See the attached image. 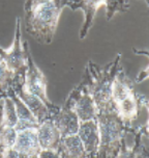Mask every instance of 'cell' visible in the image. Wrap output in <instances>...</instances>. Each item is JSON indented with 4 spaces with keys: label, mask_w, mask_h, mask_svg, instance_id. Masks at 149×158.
Wrapping results in <instances>:
<instances>
[{
    "label": "cell",
    "mask_w": 149,
    "mask_h": 158,
    "mask_svg": "<svg viewBox=\"0 0 149 158\" xmlns=\"http://www.w3.org/2000/svg\"><path fill=\"white\" fill-rule=\"evenodd\" d=\"M65 147L69 154L73 157H79L83 153V145L81 139L76 136H69L65 139Z\"/></svg>",
    "instance_id": "30bf717a"
},
{
    "label": "cell",
    "mask_w": 149,
    "mask_h": 158,
    "mask_svg": "<svg viewBox=\"0 0 149 158\" xmlns=\"http://www.w3.org/2000/svg\"><path fill=\"white\" fill-rule=\"evenodd\" d=\"M118 107H119V111L121 114L125 118H131L136 112V103H135V99L133 95L128 96L123 100L117 102Z\"/></svg>",
    "instance_id": "9c48e42d"
},
{
    "label": "cell",
    "mask_w": 149,
    "mask_h": 158,
    "mask_svg": "<svg viewBox=\"0 0 149 158\" xmlns=\"http://www.w3.org/2000/svg\"><path fill=\"white\" fill-rule=\"evenodd\" d=\"M5 78H6V69L3 64L0 63V84L4 82Z\"/></svg>",
    "instance_id": "8fae6325"
},
{
    "label": "cell",
    "mask_w": 149,
    "mask_h": 158,
    "mask_svg": "<svg viewBox=\"0 0 149 158\" xmlns=\"http://www.w3.org/2000/svg\"><path fill=\"white\" fill-rule=\"evenodd\" d=\"M121 158H133V156H131V154H125V155H123Z\"/></svg>",
    "instance_id": "7c38bea8"
},
{
    "label": "cell",
    "mask_w": 149,
    "mask_h": 158,
    "mask_svg": "<svg viewBox=\"0 0 149 158\" xmlns=\"http://www.w3.org/2000/svg\"><path fill=\"white\" fill-rule=\"evenodd\" d=\"M38 147L37 134L34 130L26 129L21 131L15 139L14 149L20 153H32Z\"/></svg>",
    "instance_id": "7a4b0ae2"
},
{
    "label": "cell",
    "mask_w": 149,
    "mask_h": 158,
    "mask_svg": "<svg viewBox=\"0 0 149 158\" xmlns=\"http://www.w3.org/2000/svg\"><path fill=\"white\" fill-rule=\"evenodd\" d=\"M58 137V131L52 124L46 123L41 127L37 134L38 143L43 148H50L54 145Z\"/></svg>",
    "instance_id": "8992f818"
},
{
    "label": "cell",
    "mask_w": 149,
    "mask_h": 158,
    "mask_svg": "<svg viewBox=\"0 0 149 158\" xmlns=\"http://www.w3.org/2000/svg\"><path fill=\"white\" fill-rule=\"evenodd\" d=\"M59 16V8L55 2H41L34 4L32 14L33 24L37 27H55Z\"/></svg>",
    "instance_id": "6da1fadb"
},
{
    "label": "cell",
    "mask_w": 149,
    "mask_h": 158,
    "mask_svg": "<svg viewBox=\"0 0 149 158\" xmlns=\"http://www.w3.org/2000/svg\"><path fill=\"white\" fill-rule=\"evenodd\" d=\"M26 91L28 92V94L34 96V97L46 99L44 77L35 68H32L28 74L26 81Z\"/></svg>",
    "instance_id": "277c9868"
},
{
    "label": "cell",
    "mask_w": 149,
    "mask_h": 158,
    "mask_svg": "<svg viewBox=\"0 0 149 158\" xmlns=\"http://www.w3.org/2000/svg\"><path fill=\"white\" fill-rule=\"evenodd\" d=\"M118 134H119V128L115 121L109 118L102 121L100 126V140L104 145H108L116 140Z\"/></svg>",
    "instance_id": "5b68a950"
},
{
    "label": "cell",
    "mask_w": 149,
    "mask_h": 158,
    "mask_svg": "<svg viewBox=\"0 0 149 158\" xmlns=\"http://www.w3.org/2000/svg\"><path fill=\"white\" fill-rule=\"evenodd\" d=\"M76 112H77V117L80 118L83 122L90 120L94 115V106L91 98L85 96L81 99L76 106Z\"/></svg>",
    "instance_id": "52a82bcc"
},
{
    "label": "cell",
    "mask_w": 149,
    "mask_h": 158,
    "mask_svg": "<svg viewBox=\"0 0 149 158\" xmlns=\"http://www.w3.org/2000/svg\"><path fill=\"white\" fill-rule=\"evenodd\" d=\"M80 137L83 148L87 152L93 151L100 142V134L96 126L91 121H86L80 128Z\"/></svg>",
    "instance_id": "3957f363"
},
{
    "label": "cell",
    "mask_w": 149,
    "mask_h": 158,
    "mask_svg": "<svg viewBox=\"0 0 149 158\" xmlns=\"http://www.w3.org/2000/svg\"><path fill=\"white\" fill-rule=\"evenodd\" d=\"M59 128L60 130L67 135H73L78 130V120L77 114L67 112L61 117L59 121Z\"/></svg>",
    "instance_id": "ba28073f"
}]
</instances>
